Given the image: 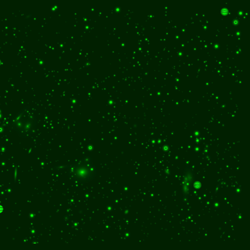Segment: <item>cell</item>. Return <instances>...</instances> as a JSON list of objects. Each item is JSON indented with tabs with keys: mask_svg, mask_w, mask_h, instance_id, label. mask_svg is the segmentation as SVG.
<instances>
[{
	"mask_svg": "<svg viewBox=\"0 0 250 250\" xmlns=\"http://www.w3.org/2000/svg\"><path fill=\"white\" fill-rule=\"evenodd\" d=\"M72 178L79 182H87L95 174L94 166L90 162H82L74 166L71 169Z\"/></svg>",
	"mask_w": 250,
	"mask_h": 250,
	"instance_id": "obj_1",
	"label": "cell"
}]
</instances>
